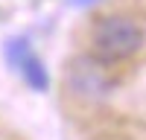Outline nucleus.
Wrapping results in <instances>:
<instances>
[{
  "label": "nucleus",
  "instance_id": "nucleus-1",
  "mask_svg": "<svg viewBox=\"0 0 146 140\" xmlns=\"http://www.w3.org/2000/svg\"><path fill=\"white\" fill-rule=\"evenodd\" d=\"M91 38H94V55H100L102 61L111 64V61H123V58L135 55L146 41V32L131 18L108 15L94 23Z\"/></svg>",
  "mask_w": 146,
  "mask_h": 140
},
{
  "label": "nucleus",
  "instance_id": "nucleus-4",
  "mask_svg": "<svg viewBox=\"0 0 146 140\" xmlns=\"http://www.w3.org/2000/svg\"><path fill=\"white\" fill-rule=\"evenodd\" d=\"M76 6H91V3H96V0H73Z\"/></svg>",
  "mask_w": 146,
  "mask_h": 140
},
{
  "label": "nucleus",
  "instance_id": "nucleus-3",
  "mask_svg": "<svg viewBox=\"0 0 146 140\" xmlns=\"http://www.w3.org/2000/svg\"><path fill=\"white\" fill-rule=\"evenodd\" d=\"M6 61L12 64V70H15L35 93H47V90H50L47 64L41 61V55L32 50V44L27 38H12L6 44Z\"/></svg>",
  "mask_w": 146,
  "mask_h": 140
},
{
  "label": "nucleus",
  "instance_id": "nucleus-2",
  "mask_svg": "<svg viewBox=\"0 0 146 140\" xmlns=\"http://www.w3.org/2000/svg\"><path fill=\"white\" fill-rule=\"evenodd\" d=\"M67 85L82 99H105L114 90V76L108 70V61H102L100 55L82 53L67 64Z\"/></svg>",
  "mask_w": 146,
  "mask_h": 140
}]
</instances>
